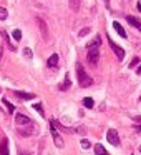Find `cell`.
<instances>
[{
	"label": "cell",
	"mask_w": 141,
	"mask_h": 155,
	"mask_svg": "<svg viewBox=\"0 0 141 155\" xmlns=\"http://www.w3.org/2000/svg\"><path fill=\"white\" fill-rule=\"evenodd\" d=\"M126 20H128V24H130V25H133L134 28H138V30L141 32V20H138V18L133 17V15H128Z\"/></svg>",
	"instance_id": "30bf717a"
},
{
	"label": "cell",
	"mask_w": 141,
	"mask_h": 155,
	"mask_svg": "<svg viewBox=\"0 0 141 155\" xmlns=\"http://www.w3.org/2000/svg\"><path fill=\"white\" fill-rule=\"evenodd\" d=\"M50 132H52V135H53V140H55V145H57L58 148H63V138H61V135L57 132V128L53 127V125H50Z\"/></svg>",
	"instance_id": "52a82bcc"
},
{
	"label": "cell",
	"mask_w": 141,
	"mask_h": 155,
	"mask_svg": "<svg viewBox=\"0 0 141 155\" xmlns=\"http://www.w3.org/2000/svg\"><path fill=\"white\" fill-rule=\"evenodd\" d=\"M70 8L77 12L80 8V0H70Z\"/></svg>",
	"instance_id": "ac0fdd59"
},
{
	"label": "cell",
	"mask_w": 141,
	"mask_h": 155,
	"mask_svg": "<svg viewBox=\"0 0 141 155\" xmlns=\"http://www.w3.org/2000/svg\"><path fill=\"white\" fill-rule=\"evenodd\" d=\"M58 58H60V57H58L57 54H53V55H52V57L48 58V62H47V64H48V67H50V68H57V67H58Z\"/></svg>",
	"instance_id": "4fadbf2b"
},
{
	"label": "cell",
	"mask_w": 141,
	"mask_h": 155,
	"mask_svg": "<svg viewBox=\"0 0 141 155\" xmlns=\"http://www.w3.org/2000/svg\"><path fill=\"white\" fill-rule=\"evenodd\" d=\"M138 10H139V12H141V4H138Z\"/></svg>",
	"instance_id": "f546056e"
},
{
	"label": "cell",
	"mask_w": 141,
	"mask_h": 155,
	"mask_svg": "<svg viewBox=\"0 0 141 155\" xmlns=\"http://www.w3.org/2000/svg\"><path fill=\"white\" fill-rule=\"evenodd\" d=\"M134 122H136V125H134V127H136L138 130H141V115H139V117L134 118Z\"/></svg>",
	"instance_id": "d4e9b609"
},
{
	"label": "cell",
	"mask_w": 141,
	"mask_h": 155,
	"mask_svg": "<svg viewBox=\"0 0 141 155\" xmlns=\"http://www.w3.org/2000/svg\"><path fill=\"white\" fill-rule=\"evenodd\" d=\"M70 85H71V82H70V75H65V82L63 84L60 85V90H68V88H70Z\"/></svg>",
	"instance_id": "9a60e30c"
},
{
	"label": "cell",
	"mask_w": 141,
	"mask_h": 155,
	"mask_svg": "<svg viewBox=\"0 0 141 155\" xmlns=\"http://www.w3.org/2000/svg\"><path fill=\"white\" fill-rule=\"evenodd\" d=\"M14 38L15 40H22V30L20 28H15L14 30Z\"/></svg>",
	"instance_id": "ffe728a7"
},
{
	"label": "cell",
	"mask_w": 141,
	"mask_h": 155,
	"mask_svg": "<svg viewBox=\"0 0 141 155\" xmlns=\"http://www.w3.org/2000/svg\"><path fill=\"white\" fill-rule=\"evenodd\" d=\"M83 105H85L86 108H91V107L95 105L93 98H91V97H85V98H83Z\"/></svg>",
	"instance_id": "e0dca14e"
},
{
	"label": "cell",
	"mask_w": 141,
	"mask_h": 155,
	"mask_svg": "<svg viewBox=\"0 0 141 155\" xmlns=\"http://www.w3.org/2000/svg\"><path fill=\"white\" fill-rule=\"evenodd\" d=\"M14 95H15V97H18L20 100H32V98H35L33 94H27V92H20V90H15Z\"/></svg>",
	"instance_id": "9c48e42d"
},
{
	"label": "cell",
	"mask_w": 141,
	"mask_h": 155,
	"mask_svg": "<svg viewBox=\"0 0 141 155\" xmlns=\"http://www.w3.org/2000/svg\"><path fill=\"white\" fill-rule=\"evenodd\" d=\"M0 155H10L8 153V140L7 138H2V142H0Z\"/></svg>",
	"instance_id": "8fae6325"
},
{
	"label": "cell",
	"mask_w": 141,
	"mask_h": 155,
	"mask_svg": "<svg viewBox=\"0 0 141 155\" xmlns=\"http://www.w3.org/2000/svg\"><path fill=\"white\" fill-rule=\"evenodd\" d=\"M100 42H101L100 37H95L86 47L88 62H90V65H93V67L98 64V58H100Z\"/></svg>",
	"instance_id": "6da1fadb"
},
{
	"label": "cell",
	"mask_w": 141,
	"mask_h": 155,
	"mask_svg": "<svg viewBox=\"0 0 141 155\" xmlns=\"http://www.w3.org/2000/svg\"><path fill=\"white\" fill-rule=\"evenodd\" d=\"M7 17H8V12L5 8H0V20H5Z\"/></svg>",
	"instance_id": "7402d4cb"
},
{
	"label": "cell",
	"mask_w": 141,
	"mask_h": 155,
	"mask_svg": "<svg viewBox=\"0 0 141 155\" xmlns=\"http://www.w3.org/2000/svg\"><path fill=\"white\" fill-rule=\"evenodd\" d=\"M106 140L110 142L111 145H114V147H120V137H118V132L114 130V128H110V130L106 132Z\"/></svg>",
	"instance_id": "277c9868"
},
{
	"label": "cell",
	"mask_w": 141,
	"mask_h": 155,
	"mask_svg": "<svg viewBox=\"0 0 141 155\" xmlns=\"http://www.w3.org/2000/svg\"><path fill=\"white\" fill-rule=\"evenodd\" d=\"M4 105H5V107H7V108H8V110H10V112H8V114H12V112L15 110V107H14V105H12L10 102L7 100V98H4Z\"/></svg>",
	"instance_id": "d6986e66"
},
{
	"label": "cell",
	"mask_w": 141,
	"mask_h": 155,
	"mask_svg": "<svg viewBox=\"0 0 141 155\" xmlns=\"http://www.w3.org/2000/svg\"><path fill=\"white\" fill-rule=\"evenodd\" d=\"M138 64H139V58H138V57H134L133 58V60H131V64H130V68H133V67H136V65Z\"/></svg>",
	"instance_id": "cb8c5ba5"
},
{
	"label": "cell",
	"mask_w": 141,
	"mask_h": 155,
	"mask_svg": "<svg viewBox=\"0 0 141 155\" xmlns=\"http://www.w3.org/2000/svg\"><path fill=\"white\" fill-rule=\"evenodd\" d=\"M81 147H83V148H90V142H88L86 138H83V140H81Z\"/></svg>",
	"instance_id": "484cf974"
},
{
	"label": "cell",
	"mask_w": 141,
	"mask_h": 155,
	"mask_svg": "<svg viewBox=\"0 0 141 155\" xmlns=\"http://www.w3.org/2000/svg\"><path fill=\"white\" fill-rule=\"evenodd\" d=\"M139 100H141V98H139Z\"/></svg>",
	"instance_id": "1f68e13d"
},
{
	"label": "cell",
	"mask_w": 141,
	"mask_h": 155,
	"mask_svg": "<svg viewBox=\"0 0 141 155\" xmlns=\"http://www.w3.org/2000/svg\"><path fill=\"white\" fill-rule=\"evenodd\" d=\"M113 28L118 32V35H120V37H123V38H126V37H128L126 32H124V28H123V27H121L120 22H113Z\"/></svg>",
	"instance_id": "7c38bea8"
},
{
	"label": "cell",
	"mask_w": 141,
	"mask_h": 155,
	"mask_svg": "<svg viewBox=\"0 0 141 155\" xmlns=\"http://www.w3.org/2000/svg\"><path fill=\"white\" fill-rule=\"evenodd\" d=\"M24 55H25L27 58H32V57H33V54H32L30 48H24Z\"/></svg>",
	"instance_id": "603a6c76"
},
{
	"label": "cell",
	"mask_w": 141,
	"mask_h": 155,
	"mask_svg": "<svg viewBox=\"0 0 141 155\" xmlns=\"http://www.w3.org/2000/svg\"><path fill=\"white\" fill-rule=\"evenodd\" d=\"M136 74H138V75H141V65H139V67H138V70H136Z\"/></svg>",
	"instance_id": "83f0119b"
},
{
	"label": "cell",
	"mask_w": 141,
	"mask_h": 155,
	"mask_svg": "<svg viewBox=\"0 0 141 155\" xmlns=\"http://www.w3.org/2000/svg\"><path fill=\"white\" fill-rule=\"evenodd\" d=\"M86 34H90V28H81V32H80V37H85Z\"/></svg>",
	"instance_id": "4316f807"
},
{
	"label": "cell",
	"mask_w": 141,
	"mask_h": 155,
	"mask_svg": "<svg viewBox=\"0 0 141 155\" xmlns=\"http://www.w3.org/2000/svg\"><path fill=\"white\" fill-rule=\"evenodd\" d=\"M105 4H106L108 7H110V0H105Z\"/></svg>",
	"instance_id": "f1b7e54d"
},
{
	"label": "cell",
	"mask_w": 141,
	"mask_h": 155,
	"mask_svg": "<svg viewBox=\"0 0 141 155\" xmlns=\"http://www.w3.org/2000/svg\"><path fill=\"white\" fill-rule=\"evenodd\" d=\"M37 24H38V28H40L42 37H43L45 40H47V38H48V25H47V22H45L43 18L38 17V18H37Z\"/></svg>",
	"instance_id": "ba28073f"
},
{
	"label": "cell",
	"mask_w": 141,
	"mask_h": 155,
	"mask_svg": "<svg viewBox=\"0 0 141 155\" xmlns=\"http://www.w3.org/2000/svg\"><path fill=\"white\" fill-rule=\"evenodd\" d=\"M17 132L24 137H30V135L37 134V124H30V125H24V127H17Z\"/></svg>",
	"instance_id": "3957f363"
},
{
	"label": "cell",
	"mask_w": 141,
	"mask_h": 155,
	"mask_svg": "<svg viewBox=\"0 0 141 155\" xmlns=\"http://www.w3.org/2000/svg\"><path fill=\"white\" fill-rule=\"evenodd\" d=\"M30 124H33V120L28 118L27 115H24V114H18L17 117H15V125H17V127H24V125H30Z\"/></svg>",
	"instance_id": "8992f818"
},
{
	"label": "cell",
	"mask_w": 141,
	"mask_h": 155,
	"mask_svg": "<svg viewBox=\"0 0 141 155\" xmlns=\"http://www.w3.org/2000/svg\"><path fill=\"white\" fill-rule=\"evenodd\" d=\"M95 155H110V153H108L106 148H105L101 143H96L95 145Z\"/></svg>",
	"instance_id": "5bb4252c"
},
{
	"label": "cell",
	"mask_w": 141,
	"mask_h": 155,
	"mask_svg": "<svg viewBox=\"0 0 141 155\" xmlns=\"http://www.w3.org/2000/svg\"><path fill=\"white\" fill-rule=\"evenodd\" d=\"M0 34H2V37H4V40H5V42H7V45H8V48H10V50H15V45H12V44H10V38H8V35H7V32H4V30H2V32H0Z\"/></svg>",
	"instance_id": "2e32d148"
},
{
	"label": "cell",
	"mask_w": 141,
	"mask_h": 155,
	"mask_svg": "<svg viewBox=\"0 0 141 155\" xmlns=\"http://www.w3.org/2000/svg\"><path fill=\"white\" fill-rule=\"evenodd\" d=\"M108 44H110L111 50H113L114 54H116L118 60H123V58H124V50H123V48H121V47H120V45H118V44H114V42L111 40V37H108Z\"/></svg>",
	"instance_id": "5b68a950"
},
{
	"label": "cell",
	"mask_w": 141,
	"mask_h": 155,
	"mask_svg": "<svg viewBox=\"0 0 141 155\" xmlns=\"http://www.w3.org/2000/svg\"><path fill=\"white\" fill-rule=\"evenodd\" d=\"M33 108L42 115V117H45V112H43V108H42V105H40V104H35V105H33Z\"/></svg>",
	"instance_id": "44dd1931"
},
{
	"label": "cell",
	"mask_w": 141,
	"mask_h": 155,
	"mask_svg": "<svg viewBox=\"0 0 141 155\" xmlns=\"http://www.w3.org/2000/svg\"><path fill=\"white\" fill-rule=\"evenodd\" d=\"M77 77H78V85H80V87H83V88L90 87V85L93 84L91 77L86 74V72H85L83 65H81L80 62H77Z\"/></svg>",
	"instance_id": "7a4b0ae2"
},
{
	"label": "cell",
	"mask_w": 141,
	"mask_h": 155,
	"mask_svg": "<svg viewBox=\"0 0 141 155\" xmlns=\"http://www.w3.org/2000/svg\"><path fill=\"white\" fill-rule=\"evenodd\" d=\"M139 152H141V147H139Z\"/></svg>",
	"instance_id": "4dcf8cb0"
}]
</instances>
